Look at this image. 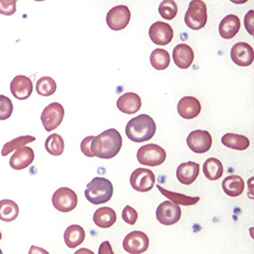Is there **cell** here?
Returning <instances> with one entry per match:
<instances>
[{
  "label": "cell",
  "instance_id": "obj_13",
  "mask_svg": "<svg viewBox=\"0 0 254 254\" xmlns=\"http://www.w3.org/2000/svg\"><path fill=\"white\" fill-rule=\"evenodd\" d=\"M149 36L154 44L165 46L171 43L174 32L172 27L169 24L164 22H157L151 26L149 30Z\"/></svg>",
  "mask_w": 254,
  "mask_h": 254
},
{
  "label": "cell",
  "instance_id": "obj_14",
  "mask_svg": "<svg viewBox=\"0 0 254 254\" xmlns=\"http://www.w3.org/2000/svg\"><path fill=\"white\" fill-rule=\"evenodd\" d=\"M230 55L232 61L241 67H247L251 65L254 59L252 47L245 43V42H239V43H236L233 46Z\"/></svg>",
  "mask_w": 254,
  "mask_h": 254
},
{
  "label": "cell",
  "instance_id": "obj_3",
  "mask_svg": "<svg viewBox=\"0 0 254 254\" xmlns=\"http://www.w3.org/2000/svg\"><path fill=\"white\" fill-rule=\"evenodd\" d=\"M84 195L93 204L106 203L112 198L113 185L108 179L96 177L90 183H88Z\"/></svg>",
  "mask_w": 254,
  "mask_h": 254
},
{
  "label": "cell",
  "instance_id": "obj_1",
  "mask_svg": "<svg viewBox=\"0 0 254 254\" xmlns=\"http://www.w3.org/2000/svg\"><path fill=\"white\" fill-rule=\"evenodd\" d=\"M122 136L114 128H110L95 136L91 142V151L94 157L100 159H112L120 152Z\"/></svg>",
  "mask_w": 254,
  "mask_h": 254
},
{
  "label": "cell",
  "instance_id": "obj_11",
  "mask_svg": "<svg viewBox=\"0 0 254 254\" xmlns=\"http://www.w3.org/2000/svg\"><path fill=\"white\" fill-rule=\"evenodd\" d=\"M187 145L195 154H204L209 151L213 144V138L206 130H193L190 132L186 139Z\"/></svg>",
  "mask_w": 254,
  "mask_h": 254
},
{
  "label": "cell",
  "instance_id": "obj_7",
  "mask_svg": "<svg viewBox=\"0 0 254 254\" xmlns=\"http://www.w3.org/2000/svg\"><path fill=\"white\" fill-rule=\"evenodd\" d=\"M63 118H64V108L57 102L49 104L41 114L42 124L48 132L56 129L61 124Z\"/></svg>",
  "mask_w": 254,
  "mask_h": 254
},
{
  "label": "cell",
  "instance_id": "obj_19",
  "mask_svg": "<svg viewBox=\"0 0 254 254\" xmlns=\"http://www.w3.org/2000/svg\"><path fill=\"white\" fill-rule=\"evenodd\" d=\"M117 108L125 114H134L141 108V99L135 93H125L117 100Z\"/></svg>",
  "mask_w": 254,
  "mask_h": 254
},
{
  "label": "cell",
  "instance_id": "obj_20",
  "mask_svg": "<svg viewBox=\"0 0 254 254\" xmlns=\"http://www.w3.org/2000/svg\"><path fill=\"white\" fill-rule=\"evenodd\" d=\"M194 59V53L191 47L187 44H179L173 50V60L177 67L186 69L192 64Z\"/></svg>",
  "mask_w": 254,
  "mask_h": 254
},
{
  "label": "cell",
  "instance_id": "obj_4",
  "mask_svg": "<svg viewBox=\"0 0 254 254\" xmlns=\"http://www.w3.org/2000/svg\"><path fill=\"white\" fill-rule=\"evenodd\" d=\"M184 22L191 30L198 31L202 29L207 22L206 4L201 0H193L190 2L184 15Z\"/></svg>",
  "mask_w": 254,
  "mask_h": 254
},
{
  "label": "cell",
  "instance_id": "obj_44",
  "mask_svg": "<svg viewBox=\"0 0 254 254\" xmlns=\"http://www.w3.org/2000/svg\"><path fill=\"white\" fill-rule=\"evenodd\" d=\"M0 254H3V253H2V250H1V249H0Z\"/></svg>",
  "mask_w": 254,
  "mask_h": 254
},
{
  "label": "cell",
  "instance_id": "obj_42",
  "mask_svg": "<svg viewBox=\"0 0 254 254\" xmlns=\"http://www.w3.org/2000/svg\"><path fill=\"white\" fill-rule=\"evenodd\" d=\"M252 182H253V177L249 179V189H250V198H253L252 196Z\"/></svg>",
  "mask_w": 254,
  "mask_h": 254
},
{
  "label": "cell",
  "instance_id": "obj_27",
  "mask_svg": "<svg viewBox=\"0 0 254 254\" xmlns=\"http://www.w3.org/2000/svg\"><path fill=\"white\" fill-rule=\"evenodd\" d=\"M159 191L165 196L167 197L169 200L178 204V205H185V206H188V205H193L195 203H197L199 201V197L198 196H194V197H191V196H187L185 194H182V193H178V192H173V191H169V190L163 188L161 185H158L157 186Z\"/></svg>",
  "mask_w": 254,
  "mask_h": 254
},
{
  "label": "cell",
  "instance_id": "obj_32",
  "mask_svg": "<svg viewBox=\"0 0 254 254\" xmlns=\"http://www.w3.org/2000/svg\"><path fill=\"white\" fill-rule=\"evenodd\" d=\"M150 61L155 69L164 70L170 64V55L164 49H155L151 54Z\"/></svg>",
  "mask_w": 254,
  "mask_h": 254
},
{
  "label": "cell",
  "instance_id": "obj_38",
  "mask_svg": "<svg viewBox=\"0 0 254 254\" xmlns=\"http://www.w3.org/2000/svg\"><path fill=\"white\" fill-rule=\"evenodd\" d=\"M253 14H254V11L251 9L249 10L246 15H245V18H244V25H245V29L246 31L250 34V35H253V20H254V17H253Z\"/></svg>",
  "mask_w": 254,
  "mask_h": 254
},
{
  "label": "cell",
  "instance_id": "obj_8",
  "mask_svg": "<svg viewBox=\"0 0 254 254\" xmlns=\"http://www.w3.org/2000/svg\"><path fill=\"white\" fill-rule=\"evenodd\" d=\"M149 245V237L141 231L130 232L123 240V249L129 254H141L147 250Z\"/></svg>",
  "mask_w": 254,
  "mask_h": 254
},
{
  "label": "cell",
  "instance_id": "obj_33",
  "mask_svg": "<svg viewBox=\"0 0 254 254\" xmlns=\"http://www.w3.org/2000/svg\"><path fill=\"white\" fill-rule=\"evenodd\" d=\"M178 12V6L173 0H164L159 6L160 15L168 20L173 19Z\"/></svg>",
  "mask_w": 254,
  "mask_h": 254
},
{
  "label": "cell",
  "instance_id": "obj_26",
  "mask_svg": "<svg viewBox=\"0 0 254 254\" xmlns=\"http://www.w3.org/2000/svg\"><path fill=\"white\" fill-rule=\"evenodd\" d=\"M224 167L220 160L216 158H209L203 164V174L204 176L210 180L216 181L223 176Z\"/></svg>",
  "mask_w": 254,
  "mask_h": 254
},
{
  "label": "cell",
  "instance_id": "obj_25",
  "mask_svg": "<svg viewBox=\"0 0 254 254\" xmlns=\"http://www.w3.org/2000/svg\"><path fill=\"white\" fill-rule=\"evenodd\" d=\"M221 140L225 146L237 151H244L250 145V141L246 136L231 132L224 134Z\"/></svg>",
  "mask_w": 254,
  "mask_h": 254
},
{
  "label": "cell",
  "instance_id": "obj_12",
  "mask_svg": "<svg viewBox=\"0 0 254 254\" xmlns=\"http://www.w3.org/2000/svg\"><path fill=\"white\" fill-rule=\"evenodd\" d=\"M131 13L129 8L125 5H117L107 13V25L113 31H121L128 26Z\"/></svg>",
  "mask_w": 254,
  "mask_h": 254
},
{
  "label": "cell",
  "instance_id": "obj_39",
  "mask_svg": "<svg viewBox=\"0 0 254 254\" xmlns=\"http://www.w3.org/2000/svg\"><path fill=\"white\" fill-rule=\"evenodd\" d=\"M98 254H114L112 250V246L109 243V241H104L101 243Z\"/></svg>",
  "mask_w": 254,
  "mask_h": 254
},
{
  "label": "cell",
  "instance_id": "obj_18",
  "mask_svg": "<svg viewBox=\"0 0 254 254\" xmlns=\"http://www.w3.org/2000/svg\"><path fill=\"white\" fill-rule=\"evenodd\" d=\"M199 174V165L195 162H186L178 166L176 177L178 181L184 185L192 184Z\"/></svg>",
  "mask_w": 254,
  "mask_h": 254
},
{
  "label": "cell",
  "instance_id": "obj_43",
  "mask_svg": "<svg viewBox=\"0 0 254 254\" xmlns=\"http://www.w3.org/2000/svg\"><path fill=\"white\" fill-rule=\"evenodd\" d=\"M2 239V234H1V231H0V240Z\"/></svg>",
  "mask_w": 254,
  "mask_h": 254
},
{
  "label": "cell",
  "instance_id": "obj_29",
  "mask_svg": "<svg viewBox=\"0 0 254 254\" xmlns=\"http://www.w3.org/2000/svg\"><path fill=\"white\" fill-rule=\"evenodd\" d=\"M45 149L52 156H61L64 151V140L59 134L52 133L45 141Z\"/></svg>",
  "mask_w": 254,
  "mask_h": 254
},
{
  "label": "cell",
  "instance_id": "obj_21",
  "mask_svg": "<svg viewBox=\"0 0 254 254\" xmlns=\"http://www.w3.org/2000/svg\"><path fill=\"white\" fill-rule=\"evenodd\" d=\"M240 27V18L235 14H229L221 20L219 26V33L222 38L229 40L234 38L238 34Z\"/></svg>",
  "mask_w": 254,
  "mask_h": 254
},
{
  "label": "cell",
  "instance_id": "obj_37",
  "mask_svg": "<svg viewBox=\"0 0 254 254\" xmlns=\"http://www.w3.org/2000/svg\"><path fill=\"white\" fill-rule=\"evenodd\" d=\"M94 137L95 136H87V137H84L83 139H82V141H81V143H80V150H81V153L84 155V156H87V157H89V158H93L94 157V155H93V153H92V151H91V142H92V140L94 139Z\"/></svg>",
  "mask_w": 254,
  "mask_h": 254
},
{
  "label": "cell",
  "instance_id": "obj_23",
  "mask_svg": "<svg viewBox=\"0 0 254 254\" xmlns=\"http://www.w3.org/2000/svg\"><path fill=\"white\" fill-rule=\"evenodd\" d=\"M222 188L227 195L231 197H237L243 193L245 183L242 177L239 175H230L224 179Z\"/></svg>",
  "mask_w": 254,
  "mask_h": 254
},
{
  "label": "cell",
  "instance_id": "obj_35",
  "mask_svg": "<svg viewBox=\"0 0 254 254\" xmlns=\"http://www.w3.org/2000/svg\"><path fill=\"white\" fill-rule=\"evenodd\" d=\"M137 218L138 215L136 213V210L130 205H126L122 210V219L128 225H134L137 221Z\"/></svg>",
  "mask_w": 254,
  "mask_h": 254
},
{
  "label": "cell",
  "instance_id": "obj_17",
  "mask_svg": "<svg viewBox=\"0 0 254 254\" xmlns=\"http://www.w3.org/2000/svg\"><path fill=\"white\" fill-rule=\"evenodd\" d=\"M177 110L182 118L193 119L199 115L201 105L194 97H183L177 105Z\"/></svg>",
  "mask_w": 254,
  "mask_h": 254
},
{
  "label": "cell",
  "instance_id": "obj_15",
  "mask_svg": "<svg viewBox=\"0 0 254 254\" xmlns=\"http://www.w3.org/2000/svg\"><path fill=\"white\" fill-rule=\"evenodd\" d=\"M10 92L17 100H27L33 93V82L26 75H16L10 82Z\"/></svg>",
  "mask_w": 254,
  "mask_h": 254
},
{
  "label": "cell",
  "instance_id": "obj_5",
  "mask_svg": "<svg viewBox=\"0 0 254 254\" xmlns=\"http://www.w3.org/2000/svg\"><path fill=\"white\" fill-rule=\"evenodd\" d=\"M137 161L139 164L150 167L162 165L167 158L166 151L156 143H150L141 146L137 151Z\"/></svg>",
  "mask_w": 254,
  "mask_h": 254
},
{
  "label": "cell",
  "instance_id": "obj_6",
  "mask_svg": "<svg viewBox=\"0 0 254 254\" xmlns=\"http://www.w3.org/2000/svg\"><path fill=\"white\" fill-rule=\"evenodd\" d=\"M52 204L61 213H69L77 205V195L68 187H60L52 196Z\"/></svg>",
  "mask_w": 254,
  "mask_h": 254
},
{
  "label": "cell",
  "instance_id": "obj_34",
  "mask_svg": "<svg viewBox=\"0 0 254 254\" xmlns=\"http://www.w3.org/2000/svg\"><path fill=\"white\" fill-rule=\"evenodd\" d=\"M13 111L11 100L3 95H0V120L8 119Z\"/></svg>",
  "mask_w": 254,
  "mask_h": 254
},
{
  "label": "cell",
  "instance_id": "obj_40",
  "mask_svg": "<svg viewBox=\"0 0 254 254\" xmlns=\"http://www.w3.org/2000/svg\"><path fill=\"white\" fill-rule=\"evenodd\" d=\"M29 254H50V253L47 250H45L44 248H41V247L33 245L30 247Z\"/></svg>",
  "mask_w": 254,
  "mask_h": 254
},
{
  "label": "cell",
  "instance_id": "obj_28",
  "mask_svg": "<svg viewBox=\"0 0 254 254\" xmlns=\"http://www.w3.org/2000/svg\"><path fill=\"white\" fill-rule=\"evenodd\" d=\"M19 214V208L16 202L10 199L0 200V221L13 222L16 220Z\"/></svg>",
  "mask_w": 254,
  "mask_h": 254
},
{
  "label": "cell",
  "instance_id": "obj_9",
  "mask_svg": "<svg viewBox=\"0 0 254 254\" xmlns=\"http://www.w3.org/2000/svg\"><path fill=\"white\" fill-rule=\"evenodd\" d=\"M156 218L162 225H174L178 223L181 218V208L178 204L170 200L163 201L156 210Z\"/></svg>",
  "mask_w": 254,
  "mask_h": 254
},
{
  "label": "cell",
  "instance_id": "obj_30",
  "mask_svg": "<svg viewBox=\"0 0 254 254\" xmlns=\"http://www.w3.org/2000/svg\"><path fill=\"white\" fill-rule=\"evenodd\" d=\"M36 140V137L35 136H32V135H24V136H18L8 142H6L2 150H1V155L3 157L5 156H8L10 153H12L13 151H16L18 149H20V147L23 146H26L28 143L30 142H33Z\"/></svg>",
  "mask_w": 254,
  "mask_h": 254
},
{
  "label": "cell",
  "instance_id": "obj_22",
  "mask_svg": "<svg viewBox=\"0 0 254 254\" xmlns=\"http://www.w3.org/2000/svg\"><path fill=\"white\" fill-rule=\"evenodd\" d=\"M93 221L96 226L102 229H108L116 222L115 210L108 206L98 208L93 216Z\"/></svg>",
  "mask_w": 254,
  "mask_h": 254
},
{
  "label": "cell",
  "instance_id": "obj_31",
  "mask_svg": "<svg viewBox=\"0 0 254 254\" xmlns=\"http://www.w3.org/2000/svg\"><path fill=\"white\" fill-rule=\"evenodd\" d=\"M57 89L55 80L50 76H42L36 83V92L43 97L52 96Z\"/></svg>",
  "mask_w": 254,
  "mask_h": 254
},
{
  "label": "cell",
  "instance_id": "obj_41",
  "mask_svg": "<svg viewBox=\"0 0 254 254\" xmlns=\"http://www.w3.org/2000/svg\"><path fill=\"white\" fill-rule=\"evenodd\" d=\"M74 254H95V253L88 248H80V249L76 250V252H74Z\"/></svg>",
  "mask_w": 254,
  "mask_h": 254
},
{
  "label": "cell",
  "instance_id": "obj_16",
  "mask_svg": "<svg viewBox=\"0 0 254 254\" xmlns=\"http://www.w3.org/2000/svg\"><path fill=\"white\" fill-rule=\"evenodd\" d=\"M35 159V153L32 147L23 146L16 150L9 160V166L14 170H23L28 168Z\"/></svg>",
  "mask_w": 254,
  "mask_h": 254
},
{
  "label": "cell",
  "instance_id": "obj_24",
  "mask_svg": "<svg viewBox=\"0 0 254 254\" xmlns=\"http://www.w3.org/2000/svg\"><path fill=\"white\" fill-rule=\"evenodd\" d=\"M86 238V232L79 225H71L64 232V242L67 247L75 248L79 246Z\"/></svg>",
  "mask_w": 254,
  "mask_h": 254
},
{
  "label": "cell",
  "instance_id": "obj_2",
  "mask_svg": "<svg viewBox=\"0 0 254 254\" xmlns=\"http://www.w3.org/2000/svg\"><path fill=\"white\" fill-rule=\"evenodd\" d=\"M157 125L154 119L146 114L132 118L127 123L125 128L127 137L134 142L150 140L155 135Z\"/></svg>",
  "mask_w": 254,
  "mask_h": 254
},
{
  "label": "cell",
  "instance_id": "obj_10",
  "mask_svg": "<svg viewBox=\"0 0 254 254\" xmlns=\"http://www.w3.org/2000/svg\"><path fill=\"white\" fill-rule=\"evenodd\" d=\"M156 183L155 174L145 168H137L130 176V185L138 192H147Z\"/></svg>",
  "mask_w": 254,
  "mask_h": 254
},
{
  "label": "cell",
  "instance_id": "obj_36",
  "mask_svg": "<svg viewBox=\"0 0 254 254\" xmlns=\"http://www.w3.org/2000/svg\"><path fill=\"white\" fill-rule=\"evenodd\" d=\"M16 9L15 0H0V13L3 15H12Z\"/></svg>",
  "mask_w": 254,
  "mask_h": 254
}]
</instances>
